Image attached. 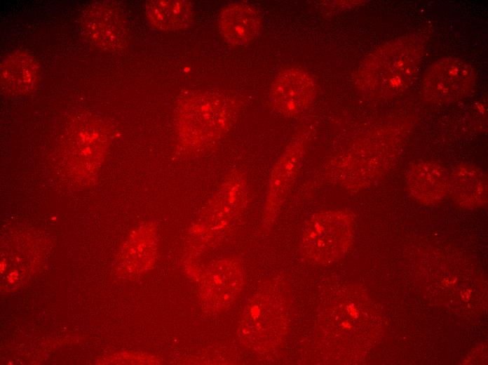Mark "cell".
<instances>
[{
	"instance_id": "1",
	"label": "cell",
	"mask_w": 488,
	"mask_h": 365,
	"mask_svg": "<svg viewBox=\"0 0 488 365\" xmlns=\"http://www.w3.org/2000/svg\"><path fill=\"white\" fill-rule=\"evenodd\" d=\"M423 50L422 41L413 36L400 37L382 45L359 69V88L379 98H391L404 92L415 79Z\"/></svg>"
},
{
	"instance_id": "2",
	"label": "cell",
	"mask_w": 488,
	"mask_h": 365,
	"mask_svg": "<svg viewBox=\"0 0 488 365\" xmlns=\"http://www.w3.org/2000/svg\"><path fill=\"white\" fill-rule=\"evenodd\" d=\"M233 115L231 104L223 97L210 93L189 95L177 110L179 140L194 148L212 143L226 132Z\"/></svg>"
},
{
	"instance_id": "3",
	"label": "cell",
	"mask_w": 488,
	"mask_h": 365,
	"mask_svg": "<svg viewBox=\"0 0 488 365\" xmlns=\"http://www.w3.org/2000/svg\"><path fill=\"white\" fill-rule=\"evenodd\" d=\"M353 234L354 220L348 211L330 210L316 213L304 226L301 255L309 263H331L347 251Z\"/></svg>"
},
{
	"instance_id": "4",
	"label": "cell",
	"mask_w": 488,
	"mask_h": 365,
	"mask_svg": "<svg viewBox=\"0 0 488 365\" xmlns=\"http://www.w3.org/2000/svg\"><path fill=\"white\" fill-rule=\"evenodd\" d=\"M476 83V72L468 62L456 58H445L426 70L421 93L427 101L447 103L468 95Z\"/></svg>"
},
{
	"instance_id": "5",
	"label": "cell",
	"mask_w": 488,
	"mask_h": 365,
	"mask_svg": "<svg viewBox=\"0 0 488 365\" xmlns=\"http://www.w3.org/2000/svg\"><path fill=\"white\" fill-rule=\"evenodd\" d=\"M309 134L306 129L297 134L271 170L264 206L266 222L275 218L297 179Z\"/></svg>"
},
{
	"instance_id": "6",
	"label": "cell",
	"mask_w": 488,
	"mask_h": 365,
	"mask_svg": "<svg viewBox=\"0 0 488 365\" xmlns=\"http://www.w3.org/2000/svg\"><path fill=\"white\" fill-rule=\"evenodd\" d=\"M87 39L100 48L118 52L128 44V28L121 12L106 3H95L86 10L81 20Z\"/></svg>"
},
{
	"instance_id": "7",
	"label": "cell",
	"mask_w": 488,
	"mask_h": 365,
	"mask_svg": "<svg viewBox=\"0 0 488 365\" xmlns=\"http://www.w3.org/2000/svg\"><path fill=\"white\" fill-rule=\"evenodd\" d=\"M316 93L313 77L299 67L280 72L271 88L270 100L273 108L287 117L297 116L312 104Z\"/></svg>"
},
{
	"instance_id": "8",
	"label": "cell",
	"mask_w": 488,
	"mask_h": 365,
	"mask_svg": "<svg viewBox=\"0 0 488 365\" xmlns=\"http://www.w3.org/2000/svg\"><path fill=\"white\" fill-rule=\"evenodd\" d=\"M280 286H273L264 298L255 303L250 312L253 321L258 324L255 332L259 336V345L264 350L278 346L285 336L288 321V303Z\"/></svg>"
},
{
	"instance_id": "9",
	"label": "cell",
	"mask_w": 488,
	"mask_h": 365,
	"mask_svg": "<svg viewBox=\"0 0 488 365\" xmlns=\"http://www.w3.org/2000/svg\"><path fill=\"white\" fill-rule=\"evenodd\" d=\"M40 77L38 61L27 51L13 52L1 62V88L5 93L12 95L29 93L38 86Z\"/></svg>"
},
{
	"instance_id": "10",
	"label": "cell",
	"mask_w": 488,
	"mask_h": 365,
	"mask_svg": "<svg viewBox=\"0 0 488 365\" xmlns=\"http://www.w3.org/2000/svg\"><path fill=\"white\" fill-rule=\"evenodd\" d=\"M218 23L222 36L232 46H243L252 41L262 25L256 9L241 2L225 6L219 13Z\"/></svg>"
},
{
	"instance_id": "11",
	"label": "cell",
	"mask_w": 488,
	"mask_h": 365,
	"mask_svg": "<svg viewBox=\"0 0 488 365\" xmlns=\"http://www.w3.org/2000/svg\"><path fill=\"white\" fill-rule=\"evenodd\" d=\"M146 18L154 27L175 32L189 27L193 18L191 2L184 0H152L145 5Z\"/></svg>"
},
{
	"instance_id": "12",
	"label": "cell",
	"mask_w": 488,
	"mask_h": 365,
	"mask_svg": "<svg viewBox=\"0 0 488 365\" xmlns=\"http://www.w3.org/2000/svg\"><path fill=\"white\" fill-rule=\"evenodd\" d=\"M442 168L433 163H417L408 176L409 189L423 201H438L447 192L449 182Z\"/></svg>"
},
{
	"instance_id": "13",
	"label": "cell",
	"mask_w": 488,
	"mask_h": 365,
	"mask_svg": "<svg viewBox=\"0 0 488 365\" xmlns=\"http://www.w3.org/2000/svg\"><path fill=\"white\" fill-rule=\"evenodd\" d=\"M450 189L456 197L480 200L486 199L487 184L482 173L477 168L466 165L456 169L451 180Z\"/></svg>"
},
{
	"instance_id": "14",
	"label": "cell",
	"mask_w": 488,
	"mask_h": 365,
	"mask_svg": "<svg viewBox=\"0 0 488 365\" xmlns=\"http://www.w3.org/2000/svg\"><path fill=\"white\" fill-rule=\"evenodd\" d=\"M18 276V272L16 271H13L11 273L9 274L8 277V279L9 281H11V279H13V282L14 280L17 278Z\"/></svg>"
},
{
	"instance_id": "15",
	"label": "cell",
	"mask_w": 488,
	"mask_h": 365,
	"mask_svg": "<svg viewBox=\"0 0 488 365\" xmlns=\"http://www.w3.org/2000/svg\"><path fill=\"white\" fill-rule=\"evenodd\" d=\"M4 268H5V264H4V261H3L1 263V272H3L4 270Z\"/></svg>"
}]
</instances>
